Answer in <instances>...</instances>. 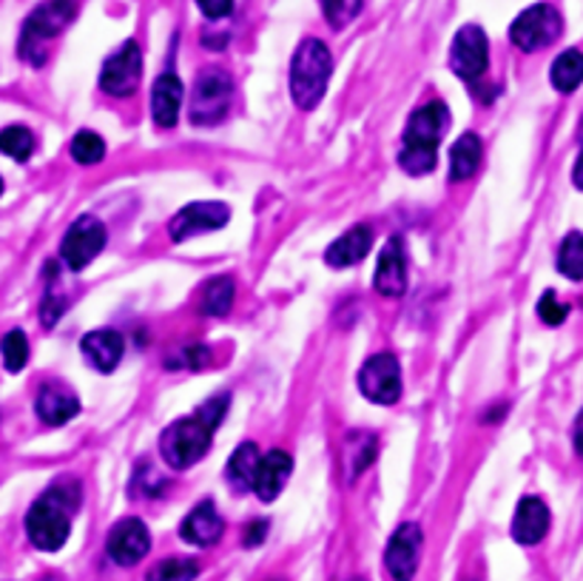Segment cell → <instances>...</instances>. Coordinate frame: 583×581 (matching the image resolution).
I'll use <instances>...</instances> for the list:
<instances>
[{
  "label": "cell",
  "instance_id": "obj_1",
  "mask_svg": "<svg viewBox=\"0 0 583 581\" xmlns=\"http://www.w3.org/2000/svg\"><path fill=\"white\" fill-rule=\"evenodd\" d=\"M80 505V488L74 481H58L34 501L27 513V533L38 550L54 553L72 533V516Z\"/></svg>",
  "mask_w": 583,
  "mask_h": 581
},
{
  "label": "cell",
  "instance_id": "obj_2",
  "mask_svg": "<svg viewBox=\"0 0 583 581\" xmlns=\"http://www.w3.org/2000/svg\"><path fill=\"white\" fill-rule=\"evenodd\" d=\"M450 123V112L445 103L430 101L410 114L405 128V146L398 154V166L413 177L430 174L436 168V148L441 143Z\"/></svg>",
  "mask_w": 583,
  "mask_h": 581
},
{
  "label": "cell",
  "instance_id": "obj_3",
  "mask_svg": "<svg viewBox=\"0 0 583 581\" xmlns=\"http://www.w3.org/2000/svg\"><path fill=\"white\" fill-rule=\"evenodd\" d=\"M333 58L327 46L316 38L299 43L291 63V97L302 112H313L322 103L331 83Z\"/></svg>",
  "mask_w": 583,
  "mask_h": 581
},
{
  "label": "cell",
  "instance_id": "obj_4",
  "mask_svg": "<svg viewBox=\"0 0 583 581\" xmlns=\"http://www.w3.org/2000/svg\"><path fill=\"white\" fill-rule=\"evenodd\" d=\"M214 430H217V425L208 422L202 414L171 422V425L163 430L159 454H163V459H166L174 470H188L208 454Z\"/></svg>",
  "mask_w": 583,
  "mask_h": 581
},
{
  "label": "cell",
  "instance_id": "obj_5",
  "mask_svg": "<svg viewBox=\"0 0 583 581\" xmlns=\"http://www.w3.org/2000/svg\"><path fill=\"white\" fill-rule=\"evenodd\" d=\"M77 14V3L74 0H46L40 3L23 23V34H20V54L29 58L32 63H40V46L52 38H58Z\"/></svg>",
  "mask_w": 583,
  "mask_h": 581
},
{
  "label": "cell",
  "instance_id": "obj_6",
  "mask_svg": "<svg viewBox=\"0 0 583 581\" xmlns=\"http://www.w3.org/2000/svg\"><path fill=\"white\" fill-rule=\"evenodd\" d=\"M233 83L226 72L208 69L197 77L191 94V121L194 126H217L226 121L228 106H231Z\"/></svg>",
  "mask_w": 583,
  "mask_h": 581
},
{
  "label": "cell",
  "instance_id": "obj_7",
  "mask_svg": "<svg viewBox=\"0 0 583 581\" xmlns=\"http://www.w3.org/2000/svg\"><path fill=\"white\" fill-rule=\"evenodd\" d=\"M561 29H564V21L558 9L550 3H535L512 21L510 38L521 52H538V49L552 46L561 38Z\"/></svg>",
  "mask_w": 583,
  "mask_h": 581
},
{
  "label": "cell",
  "instance_id": "obj_8",
  "mask_svg": "<svg viewBox=\"0 0 583 581\" xmlns=\"http://www.w3.org/2000/svg\"><path fill=\"white\" fill-rule=\"evenodd\" d=\"M103 248H106V226L97 217L83 215L69 226L66 237L60 242V260L72 271H83Z\"/></svg>",
  "mask_w": 583,
  "mask_h": 581
},
{
  "label": "cell",
  "instance_id": "obj_9",
  "mask_svg": "<svg viewBox=\"0 0 583 581\" xmlns=\"http://www.w3.org/2000/svg\"><path fill=\"white\" fill-rule=\"evenodd\" d=\"M358 391L376 405H396L402 396V367L393 354H376L358 371Z\"/></svg>",
  "mask_w": 583,
  "mask_h": 581
},
{
  "label": "cell",
  "instance_id": "obj_10",
  "mask_svg": "<svg viewBox=\"0 0 583 581\" xmlns=\"http://www.w3.org/2000/svg\"><path fill=\"white\" fill-rule=\"evenodd\" d=\"M490 66V43L481 27L458 29L450 46V69L461 81H481Z\"/></svg>",
  "mask_w": 583,
  "mask_h": 581
},
{
  "label": "cell",
  "instance_id": "obj_11",
  "mask_svg": "<svg viewBox=\"0 0 583 581\" xmlns=\"http://www.w3.org/2000/svg\"><path fill=\"white\" fill-rule=\"evenodd\" d=\"M139 72H143V54L134 41L123 43L119 52H114L100 72V89L114 97H128L137 89Z\"/></svg>",
  "mask_w": 583,
  "mask_h": 581
},
{
  "label": "cell",
  "instance_id": "obj_12",
  "mask_svg": "<svg viewBox=\"0 0 583 581\" xmlns=\"http://www.w3.org/2000/svg\"><path fill=\"white\" fill-rule=\"evenodd\" d=\"M228 220H231V208L222 203H191L179 215H174V220L168 222V235L174 242H183L206 231H217Z\"/></svg>",
  "mask_w": 583,
  "mask_h": 581
},
{
  "label": "cell",
  "instance_id": "obj_13",
  "mask_svg": "<svg viewBox=\"0 0 583 581\" xmlns=\"http://www.w3.org/2000/svg\"><path fill=\"white\" fill-rule=\"evenodd\" d=\"M418 561H421V528L410 521L391 536L385 553L387 573L393 575V581H413Z\"/></svg>",
  "mask_w": 583,
  "mask_h": 581
},
{
  "label": "cell",
  "instance_id": "obj_14",
  "mask_svg": "<svg viewBox=\"0 0 583 581\" xmlns=\"http://www.w3.org/2000/svg\"><path fill=\"white\" fill-rule=\"evenodd\" d=\"M106 550L119 568H132V564L146 559V553L152 550V533L139 519H123L108 533Z\"/></svg>",
  "mask_w": 583,
  "mask_h": 581
},
{
  "label": "cell",
  "instance_id": "obj_15",
  "mask_svg": "<svg viewBox=\"0 0 583 581\" xmlns=\"http://www.w3.org/2000/svg\"><path fill=\"white\" fill-rule=\"evenodd\" d=\"M376 291L382 297H402L407 291V260L405 246L398 237H391L378 255L376 280H373Z\"/></svg>",
  "mask_w": 583,
  "mask_h": 581
},
{
  "label": "cell",
  "instance_id": "obj_16",
  "mask_svg": "<svg viewBox=\"0 0 583 581\" xmlns=\"http://www.w3.org/2000/svg\"><path fill=\"white\" fill-rule=\"evenodd\" d=\"M550 530V508L538 496H527L518 501L516 516H512V539L518 544H538Z\"/></svg>",
  "mask_w": 583,
  "mask_h": 581
},
{
  "label": "cell",
  "instance_id": "obj_17",
  "mask_svg": "<svg viewBox=\"0 0 583 581\" xmlns=\"http://www.w3.org/2000/svg\"><path fill=\"white\" fill-rule=\"evenodd\" d=\"M80 351H83V360L97 371V374H112L114 367L123 360V351H126V342L117 331H92V334L83 336L80 342Z\"/></svg>",
  "mask_w": 583,
  "mask_h": 581
},
{
  "label": "cell",
  "instance_id": "obj_18",
  "mask_svg": "<svg viewBox=\"0 0 583 581\" xmlns=\"http://www.w3.org/2000/svg\"><path fill=\"white\" fill-rule=\"evenodd\" d=\"M293 470V459L285 450H271L268 456H262L257 470V479H253V494L262 501H273L282 488H285L288 476Z\"/></svg>",
  "mask_w": 583,
  "mask_h": 581
},
{
  "label": "cell",
  "instance_id": "obj_19",
  "mask_svg": "<svg viewBox=\"0 0 583 581\" xmlns=\"http://www.w3.org/2000/svg\"><path fill=\"white\" fill-rule=\"evenodd\" d=\"M222 530H226V525H222V519H219L217 508H214L211 501L197 505V508L183 519V525H179V536H183L188 544H197V548H208V544L219 541Z\"/></svg>",
  "mask_w": 583,
  "mask_h": 581
},
{
  "label": "cell",
  "instance_id": "obj_20",
  "mask_svg": "<svg viewBox=\"0 0 583 581\" xmlns=\"http://www.w3.org/2000/svg\"><path fill=\"white\" fill-rule=\"evenodd\" d=\"M34 411L46 425L58 428V425H66L69 419L80 414V402L72 391L58 385H43L40 387L38 400H34Z\"/></svg>",
  "mask_w": 583,
  "mask_h": 581
},
{
  "label": "cell",
  "instance_id": "obj_21",
  "mask_svg": "<svg viewBox=\"0 0 583 581\" xmlns=\"http://www.w3.org/2000/svg\"><path fill=\"white\" fill-rule=\"evenodd\" d=\"M183 106V83L174 72H166L157 77L152 89V117L159 128H171L179 117Z\"/></svg>",
  "mask_w": 583,
  "mask_h": 581
},
{
  "label": "cell",
  "instance_id": "obj_22",
  "mask_svg": "<svg viewBox=\"0 0 583 581\" xmlns=\"http://www.w3.org/2000/svg\"><path fill=\"white\" fill-rule=\"evenodd\" d=\"M373 246V231L367 226L351 228L347 235L339 237L336 242H331V248L325 251V262L331 268H351L356 262H362V257H367Z\"/></svg>",
  "mask_w": 583,
  "mask_h": 581
},
{
  "label": "cell",
  "instance_id": "obj_23",
  "mask_svg": "<svg viewBox=\"0 0 583 581\" xmlns=\"http://www.w3.org/2000/svg\"><path fill=\"white\" fill-rule=\"evenodd\" d=\"M259 461H262V456H259V448L253 445V442H242V445L233 450L231 461H228V468H226V476L237 494L253 490V479H257Z\"/></svg>",
  "mask_w": 583,
  "mask_h": 581
},
{
  "label": "cell",
  "instance_id": "obj_24",
  "mask_svg": "<svg viewBox=\"0 0 583 581\" xmlns=\"http://www.w3.org/2000/svg\"><path fill=\"white\" fill-rule=\"evenodd\" d=\"M481 166V141L476 134H461L450 152V180L465 183Z\"/></svg>",
  "mask_w": 583,
  "mask_h": 581
},
{
  "label": "cell",
  "instance_id": "obj_25",
  "mask_svg": "<svg viewBox=\"0 0 583 581\" xmlns=\"http://www.w3.org/2000/svg\"><path fill=\"white\" fill-rule=\"evenodd\" d=\"M550 77H552V86H555L558 92L564 94L575 92V89L583 83V54L577 52V49L558 54L555 63H552L550 69Z\"/></svg>",
  "mask_w": 583,
  "mask_h": 581
},
{
  "label": "cell",
  "instance_id": "obj_26",
  "mask_svg": "<svg viewBox=\"0 0 583 581\" xmlns=\"http://www.w3.org/2000/svg\"><path fill=\"white\" fill-rule=\"evenodd\" d=\"M233 305V282L228 277H214L202 288V297H199V308L202 314L208 317H226Z\"/></svg>",
  "mask_w": 583,
  "mask_h": 581
},
{
  "label": "cell",
  "instance_id": "obj_27",
  "mask_svg": "<svg viewBox=\"0 0 583 581\" xmlns=\"http://www.w3.org/2000/svg\"><path fill=\"white\" fill-rule=\"evenodd\" d=\"M558 271L566 280H583V235L572 231L564 237L561 248H558Z\"/></svg>",
  "mask_w": 583,
  "mask_h": 581
},
{
  "label": "cell",
  "instance_id": "obj_28",
  "mask_svg": "<svg viewBox=\"0 0 583 581\" xmlns=\"http://www.w3.org/2000/svg\"><path fill=\"white\" fill-rule=\"evenodd\" d=\"M0 152L18 163L29 160L34 152V134L23 126L3 128V132H0Z\"/></svg>",
  "mask_w": 583,
  "mask_h": 581
},
{
  "label": "cell",
  "instance_id": "obj_29",
  "mask_svg": "<svg viewBox=\"0 0 583 581\" xmlns=\"http://www.w3.org/2000/svg\"><path fill=\"white\" fill-rule=\"evenodd\" d=\"M0 354H3V365H7L9 374H20L29 362V340L23 331H9L3 340H0Z\"/></svg>",
  "mask_w": 583,
  "mask_h": 581
},
{
  "label": "cell",
  "instance_id": "obj_30",
  "mask_svg": "<svg viewBox=\"0 0 583 581\" xmlns=\"http://www.w3.org/2000/svg\"><path fill=\"white\" fill-rule=\"evenodd\" d=\"M72 157L80 166H94L106 157V143L94 132H77L72 141Z\"/></svg>",
  "mask_w": 583,
  "mask_h": 581
},
{
  "label": "cell",
  "instance_id": "obj_31",
  "mask_svg": "<svg viewBox=\"0 0 583 581\" xmlns=\"http://www.w3.org/2000/svg\"><path fill=\"white\" fill-rule=\"evenodd\" d=\"M197 573H199L197 561L166 559V561H159L157 568L148 573L146 581H194L197 579Z\"/></svg>",
  "mask_w": 583,
  "mask_h": 581
},
{
  "label": "cell",
  "instance_id": "obj_32",
  "mask_svg": "<svg viewBox=\"0 0 583 581\" xmlns=\"http://www.w3.org/2000/svg\"><path fill=\"white\" fill-rule=\"evenodd\" d=\"M322 12L333 29H345L362 12V0H322Z\"/></svg>",
  "mask_w": 583,
  "mask_h": 581
},
{
  "label": "cell",
  "instance_id": "obj_33",
  "mask_svg": "<svg viewBox=\"0 0 583 581\" xmlns=\"http://www.w3.org/2000/svg\"><path fill=\"white\" fill-rule=\"evenodd\" d=\"M356 442H351V448H347V459L353 465L351 479H356L358 474H365L371 468V461L376 459V439L373 436H353Z\"/></svg>",
  "mask_w": 583,
  "mask_h": 581
},
{
  "label": "cell",
  "instance_id": "obj_34",
  "mask_svg": "<svg viewBox=\"0 0 583 581\" xmlns=\"http://www.w3.org/2000/svg\"><path fill=\"white\" fill-rule=\"evenodd\" d=\"M538 317L546 322V325H561L566 320V305L558 302L555 291H546L541 300H538Z\"/></svg>",
  "mask_w": 583,
  "mask_h": 581
},
{
  "label": "cell",
  "instance_id": "obj_35",
  "mask_svg": "<svg viewBox=\"0 0 583 581\" xmlns=\"http://www.w3.org/2000/svg\"><path fill=\"white\" fill-rule=\"evenodd\" d=\"M197 7L208 21H219L233 12V0H197Z\"/></svg>",
  "mask_w": 583,
  "mask_h": 581
},
{
  "label": "cell",
  "instance_id": "obj_36",
  "mask_svg": "<svg viewBox=\"0 0 583 581\" xmlns=\"http://www.w3.org/2000/svg\"><path fill=\"white\" fill-rule=\"evenodd\" d=\"M211 362V354H208L206 345H191L186 347V365L191 367H206Z\"/></svg>",
  "mask_w": 583,
  "mask_h": 581
},
{
  "label": "cell",
  "instance_id": "obj_37",
  "mask_svg": "<svg viewBox=\"0 0 583 581\" xmlns=\"http://www.w3.org/2000/svg\"><path fill=\"white\" fill-rule=\"evenodd\" d=\"M266 533H268V521H253L251 528L246 530V544H248V548H257L259 541L266 539Z\"/></svg>",
  "mask_w": 583,
  "mask_h": 581
},
{
  "label": "cell",
  "instance_id": "obj_38",
  "mask_svg": "<svg viewBox=\"0 0 583 581\" xmlns=\"http://www.w3.org/2000/svg\"><path fill=\"white\" fill-rule=\"evenodd\" d=\"M572 442H575V450L583 456V411L575 419V430H572Z\"/></svg>",
  "mask_w": 583,
  "mask_h": 581
},
{
  "label": "cell",
  "instance_id": "obj_39",
  "mask_svg": "<svg viewBox=\"0 0 583 581\" xmlns=\"http://www.w3.org/2000/svg\"><path fill=\"white\" fill-rule=\"evenodd\" d=\"M572 180H575V186L583 191V152H581V157H577V163H575V172H572Z\"/></svg>",
  "mask_w": 583,
  "mask_h": 581
},
{
  "label": "cell",
  "instance_id": "obj_40",
  "mask_svg": "<svg viewBox=\"0 0 583 581\" xmlns=\"http://www.w3.org/2000/svg\"><path fill=\"white\" fill-rule=\"evenodd\" d=\"M0 194H3V180H0Z\"/></svg>",
  "mask_w": 583,
  "mask_h": 581
},
{
  "label": "cell",
  "instance_id": "obj_41",
  "mask_svg": "<svg viewBox=\"0 0 583 581\" xmlns=\"http://www.w3.org/2000/svg\"><path fill=\"white\" fill-rule=\"evenodd\" d=\"M351 581H365V579H351Z\"/></svg>",
  "mask_w": 583,
  "mask_h": 581
},
{
  "label": "cell",
  "instance_id": "obj_42",
  "mask_svg": "<svg viewBox=\"0 0 583 581\" xmlns=\"http://www.w3.org/2000/svg\"><path fill=\"white\" fill-rule=\"evenodd\" d=\"M46 581H58V579H46Z\"/></svg>",
  "mask_w": 583,
  "mask_h": 581
}]
</instances>
